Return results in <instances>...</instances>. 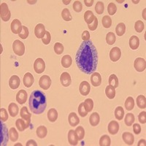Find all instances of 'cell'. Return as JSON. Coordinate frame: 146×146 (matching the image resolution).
<instances>
[{"instance_id": "cell-14", "label": "cell", "mask_w": 146, "mask_h": 146, "mask_svg": "<svg viewBox=\"0 0 146 146\" xmlns=\"http://www.w3.org/2000/svg\"><path fill=\"white\" fill-rule=\"evenodd\" d=\"M27 96H28V94H27V92L25 90L21 89L20 91H18L16 94L17 102H18L21 105H23L27 102Z\"/></svg>"}, {"instance_id": "cell-35", "label": "cell", "mask_w": 146, "mask_h": 146, "mask_svg": "<svg viewBox=\"0 0 146 146\" xmlns=\"http://www.w3.org/2000/svg\"><path fill=\"white\" fill-rule=\"evenodd\" d=\"M125 108L127 110H131L134 108L135 107V100L133 99V97L131 96H129L127 97V99L126 100V102H125Z\"/></svg>"}, {"instance_id": "cell-37", "label": "cell", "mask_w": 146, "mask_h": 146, "mask_svg": "<svg viewBox=\"0 0 146 146\" xmlns=\"http://www.w3.org/2000/svg\"><path fill=\"white\" fill-rule=\"evenodd\" d=\"M109 85L111 86L114 87L115 88L118 87V85H119V83H118V79L117 78V76L115 74H112L109 78Z\"/></svg>"}, {"instance_id": "cell-39", "label": "cell", "mask_w": 146, "mask_h": 146, "mask_svg": "<svg viewBox=\"0 0 146 146\" xmlns=\"http://www.w3.org/2000/svg\"><path fill=\"white\" fill-rule=\"evenodd\" d=\"M62 17L65 21H70L72 20V16L70 13V10L67 8L63 9L62 12Z\"/></svg>"}, {"instance_id": "cell-40", "label": "cell", "mask_w": 146, "mask_h": 146, "mask_svg": "<svg viewBox=\"0 0 146 146\" xmlns=\"http://www.w3.org/2000/svg\"><path fill=\"white\" fill-rule=\"evenodd\" d=\"M115 35L113 32H108L106 35V42L107 43L110 45H112L115 42Z\"/></svg>"}, {"instance_id": "cell-17", "label": "cell", "mask_w": 146, "mask_h": 146, "mask_svg": "<svg viewBox=\"0 0 146 146\" xmlns=\"http://www.w3.org/2000/svg\"><path fill=\"white\" fill-rule=\"evenodd\" d=\"M91 83L94 87L100 86L102 83V77L100 73H92L91 75Z\"/></svg>"}, {"instance_id": "cell-6", "label": "cell", "mask_w": 146, "mask_h": 146, "mask_svg": "<svg viewBox=\"0 0 146 146\" xmlns=\"http://www.w3.org/2000/svg\"><path fill=\"white\" fill-rule=\"evenodd\" d=\"M134 67L135 70L139 72H142L146 68V62L143 58H137L134 62Z\"/></svg>"}, {"instance_id": "cell-41", "label": "cell", "mask_w": 146, "mask_h": 146, "mask_svg": "<svg viewBox=\"0 0 146 146\" xmlns=\"http://www.w3.org/2000/svg\"><path fill=\"white\" fill-rule=\"evenodd\" d=\"M83 105H84L85 108H86V111L88 112V113L91 112V110H93L94 102L91 99H86V100H85L84 102H83Z\"/></svg>"}, {"instance_id": "cell-25", "label": "cell", "mask_w": 146, "mask_h": 146, "mask_svg": "<svg viewBox=\"0 0 146 146\" xmlns=\"http://www.w3.org/2000/svg\"><path fill=\"white\" fill-rule=\"evenodd\" d=\"M8 111L9 114L11 117H15L18 114V112H19V108H18V105L14 102L10 103L8 107Z\"/></svg>"}, {"instance_id": "cell-59", "label": "cell", "mask_w": 146, "mask_h": 146, "mask_svg": "<svg viewBox=\"0 0 146 146\" xmlns=\"http://www.w3.org/2000/svg\"><path fill=\"white\" fill-rule=\"evenodd\" d=\"M144 145V146L146 145L145 139H140V140H139V143H138L137 145H138V146H140V145Z\"/></svg>"}, {"instance_id": "cell-42", "label": "cell", "mask_w": 146, "mask_h": 146, "mask_svg": "<svg viewBox=\"0 0 146 146\" xmlns=\"http://www.w3.org/2000/svg\"><path fill=\"white\" fill-rule=\"evenodd\" d=\"M102 26L105 28L108 29L111 27L112 25V19L109 15H105L102 18Z\"/></svg>"}, {"instance_id": "cell-46", "label": "cell", "mask_w": 146, "mask_h": 146, "mask_svg": "<svg viewBox=\"0 0 146 146\" xmlns=\"http://www.w3.org/2000/svg\"><path fill=\"white\" fill-rule=\"evenodd\" d=\"M117 11V7L116 5H115L113 2H110L108 6V14L110 15H115V13Z\"/></svg>"}, {"instance_id": "cell-9", "label": "cell", "mask_w": 146, "mask_h": 146, "mask_svg": "<svg viewBox=\"0 0 146 146\" xmlns=\"http://www.w3.org/2000/svg\"><path fill=\"white\" fill-rule=\"evenodd\" d=\"M121 57V51L118 47H114L110 51V58L112 62H118Z\"/></svg>"}, {"instance_id": "cell-4", "label": "cell", "mask_w": 146, "mask_h": 146, "mask_svg": "<svg viewBox=\"0 0 146 146\" xmlns=\"http://www.w3.org/2000/svg\"><path fill=\"white\" fill-rule=\"evenodd\" d=\"M13 50L15 54L18 56H21L25 53V45L22 42H21V40H16L13 44Z\"/></svg>"}, {"instance_id": "cell-34", "label": "cell", "mask_w": 146, "mask_h": 146, "mask_svg": "<svg viewBox=\"0 0 146 146\" xmlns=\"http://www.w3.org/2000/svg\"><path fill=\"white\" fill-rule=\"evenodd\" d=\"M135 118L134 114H132V113H127L126 115V117H125L124 119V123L126 126H131L133 124V123L135 122Z\"/></svg>"}, {"instance_id": "cell-48", "label": "cell", "mask_w": 146, "mask_h": 146, "mask_svg": "<svg viewBox=\"0 0 146 146\" xmlns=\"http://www.w3.org/2000/svg\"><path fill=\"white\" fill-rule=\"evenodd\" d=\"M0 119L2 122H5L8 120V113L5 108L0 109Z\"/></svg>"}, {"instance_id": "cell-36", "label": "cell", "mask_w": 146, "mask_h": 146, "mask_svg": "<svg viewBox=\"0 0 146 146\" xmlns=\"http://www.w3.org/2000/svg\"><path fill=\"white\" fill-rule=\"evenodd\" d=\"M111 143L110 138L108 135H105L100 137V146H110Z\"/></svg>"}, {"instance_id": "cell-22", "label": "cell", "mask_w": 146, "mask_h": 146, "mask_svg": "<svg viewBox=\"0 0 146 146\" xmlns=\"http://www.w3.org/2000/svg\"><path fill=\"white\" fill-rule=\"evenodd\" d=\"M20 115L21 117V118L24 119L25 121H27L29 123H31V117H32V114L29 112L28 108L27 107H23V108L21 109V113Z\"/></svg>"}, {"instance_id": "cell-8", "label": "cell", "mask_w": 146, "mask_h": 146, "mask_svg": "<svg viewBox=\"0 0 146 146\" xmlns=\"http://www.w3.org/2000/svg\"><path fill=\"white\" fill-rule=\"evenodd\" d=\"M12 32L15 35H19L21 33L22 29H23V26L21 25V23L18 19H14L11 23L10 25Z\"/></svg>"}, {"instance_id": "cell-45", "label": "cell", "mask_w": 146, "mask_h": 146, "mask_svg": "<svg viewBox=\"0 0 146 146\" xmlns=\"http://www.w3.org/2000/svg\"><path fill=\"white\" fill-rule=\"evenodd\" d=\"M145 29V25L142 21H137L135 24V29L138 33H141Z\"/></svg>"}, {"instance_id": "cell-31", "label": "cell", "mask_w": 146, "mask_h": 146, "mask_svg": "<svg viewBox=\"0 0 146 146\" xmlns=\"http://www.w3.org/2000/svg\"><path fill=\"white\" fill-rule=\"evenodd\" d=\"M137 105L140 109H145L146 107V99L143 95H139L137 97Z\"/></svg>"}, {"instance_id": "cell-3", "label": "cell", "mask_w": 146, "mask_h": 146, "mask_svg": "<svg viewBox=\"0 0 146 146\" xmlns=\"http://www.w3.org/2000/svg\"><path fill=\"white\" fill-rule=\"evenodd\" d=\"M0 16L2 20L5 22L8 21L11 18V13L9 10L8 6L5 2H3L0 5Z\"/></svg>"}, {"instance_id": "cell-55", "label": "cell", "mask_w": 146, "mask_h": 146, "mask_svg": "<svg viewBox=\"0 0 146 146\" xmlns=\"http://www.w3.org/2000/svg\"><path fill=\"white\" fill-rule=\"evenodd\" d=\"M133 131H134L135 135H139L141 132V126H139V124H138V123H135L133 125Z\"/></svg>"}, {"instance_id": "cell-24", "label": "cell", "mask_w": 146, "mask_h": 146, "mask_svg": "<svg viewBox=\"0 0 146 146\" xmlns=\"http://www.w3.org/2000/svg\"><path fill=\"white\" fill-rule=\"evenodd\" d=\"M139 39L138 36L133 35L129 39V47L131 50H137L139 48Z\"/></svg>"}, {"instance_id": "cell-52", "label": "cell", "mask_w": 146, "mask_h": 146, "mask_svg": "<svg viewBox=\"0 0 146 146\" xmlns=\"http://www.w3.org/2000/svg\"><path fill=\"white\" fill-rule=\"evenodd\" d=\"M42 41L43 44H45V45H48V44L50 43V41H51V35H50V32L46 31L45 35L42 38Z\"/></svg>"}, {"instance_id": "cell-53", "label": "cell", "mask_w": 146, "mask_h": 146, "mask_svg": "<svg viewBox=\"0 0 146 146\" xmlns=\"http://www.w3.org/2000/svg\"><path fill=\"white\" fill-rule=\"evenodd\" d=\"M97 27H98V19H97V18L95 16L94 21L92 22L91 24L88 25V29H89V30H91V31H94V30L96 29Z\"/></svg>"}, {"instance_id": "cell-12", "label": "cell", "mask_w": 146, "mask_h": 146, "mask_svg": "<svg viewBox=\"0 0 146 146\" xmlns=\"http://www.w3.org/2000/svg\"><path fill=\"white\" fill-rule=\"evenodd\" d=\"M60 82L64 87H68L71 85L72 80L70 75L68 72H64L60 76Z\"/></svg>"}, {"instance_id": "cell-15", "label": "cell", "mask_w": 146, "mask_h": 146, "mask_svg": "<svg viewBox=\"0 0 146 146\" xmlns=\"http://www.w3.org/2000/svg\"><path fill=\"white\" fill-rule=\"evenodd\" d=\"M34 81H35V79H34V77L32 75V73L30 72H27L23 76V85L25 86V87L27 88H30L33 85Z\"/></svg>"}, {"instance_id": "cell-33", "label": "cell", "mask_w": 146, "mask_h": 146, "mask_svg": "<svg viewBox=\"0 0 146 146\" xmlns=\"http://www.w3.org/2000/svg\"><path fill=\"white\" fill-rule=\"evenodd\" d=\"M9 138L12 142H15L18 139V133L14 127L10 128L8 131Z\"/></svg>"}, {"instance_id": "cell-26", "label": "cell", "mask_w": 146, "mask_h": 146, "mask_svg": "<svg viewBox=\"0 0 146 146\" xmlns=\"http://www.w3.org/2000/svg\"><path fill=\"white\" fill-rule=\"evenodd\" d=\"M58 118V112L54 108H51L48 111V119L50 122H55Z\"/></svg>"}, {"instance_id": "cell-29", "label": "cell", "mask_w": 146, "mask_h": 146, "mask_svg": "<svg viewBox=\"0 0 146 146\" xmlns=\"http://www.w3.org/2000/svg\"><path fill=\"white\" fill-rule=\"evenodd\" d=\"M105 94H106L107 97L110 100H113L115 96V89L114 87L111 86H108L105 88Z\"/></svg>"}, {"instance_id": "cell-51", "label": "cell", "mask_w": 146, "mask_h": 146, "mask_svg": "<svg viewBox=\"0 0 146 146\" xmlns=\"http://www.w3.org/2000/svg\"><path fill=\"white\" fill-rule=\"evenodd\" d=\"M73 10H75L76 13H80L83 10V5L82 3L80 1H75L74 3H73Z\"/></svg>"}, {"instance_id": "cell-44", "label": "cell", "mask_w": 146, "mask_h": 146, "mask_svg": "<svg viewBox=\"0 0 146 146\" xmlns=\"http://www.w3.org/2000/svg\"><path fill=\"white\" fill-rule=\"evenodd\" d=\"M75 131V133H76L77 136H78V139H79V140H82V139L84 138V136H85V130L84 129H83V127H82V126H78Z\"/></svg>"}, {"instance_id": "cell-38", "label": "cell", "mask_w": 146, "mask_h": 146, "mask_svg": "<svg viewBox=\"0 0 146 146\" xmlns=\"http://www.w3.org/2000/svg\"><path fill=\"white\" fill-rule=\"evenodd\" d=\"M126 32V26L123 23H120L115 28V32L118 36H123Z\"/></svg>"}, {"instance_id": "cell-1", "label": "cell", "mask_w": 146, "mask_h": 146, "mask_svg": "<svg viewBox=\"0 0 146 146\" xmlns=\"http://www.w3.org/2000/svg\"><path fill=\"white\" fill-rule=\"evenodd\" d=\"M75 62L79 70L86 75L94 72L98 64V53L96 47L90 40L83 41L78 48Z\"/></svg>"}, {"instance_id": "cell-16", "label": "cell", "mask_w": 146, "mask_h": 146, "mask_svg": "<svg viewBox=\"0 0 146 146\" xmlns=\"http://www.w3.org/2000/svg\"><path fill=\"white\" fill-rule=\"evenodd\" d=\"M29 125L30 123L27 122V121H25L23 118L22 119H21V118L17 119L16 121H15V126H16L17 129L19 131H23L26 129H27L29 126Z\"/></svg>"}, {"instance_id": "cell-5", "label": "cell", "mask_w": 146, "mask_h": 146, "mask_svg": "<svg viewBox=\"0 0 146 146\" xmlns=\"http://www.w3.org/2000/svg\"><path fill=\"white\" fill-rule=\"evenodd\" d=\"M34 70L37 74H41L45 70V64L44 60L41 58H36L34 63Z\"/></svg>"}, {"instance_id": "cell-13", "label": "cell", "mask_w": 146, "mask_h": 146, "mask_svg": "<svg viewBox=\"0 0 146 146\" xmlns=\"http://www.w3.org/2000/svg\"><path fill=\"white\" fill-rule=\"evenodd\" d=\"M108 129L109 133L112 135H116L119 131V124L116 121H110L108 124Z\"/></svg>"}, {"instance_id": "cell-2", "label": "cell", "mask_w": 146, "mask_h": 146, "mask_svg": "<svg viewBox=\"0 0 146 146\" xmlns=\"http://www.w3.org/2000/svg\"><path fill=\"white\" fill-rule=\"evenodd\" d=\"M29 105L34 114H42L47 107L46 96L45 94L39 90L32 91L29 100Z\"/></svg>"}, {"instance_id": "cell-56", "label": "cell", "mask_w": 146, "mask_h": 146, "mask_svg": "<svg viewBox=\"0 0 146 146\" xmlns=\"http://www.w3.org/2000/svg\"><path fill=\"white\" fill-rule=\"evenodd\" d=\"M82 39L83 41L86 42L90 40V33L88 31H84L82 34Z\"/></svg>"}, {"instance_id": "cell-54", "label": "cell", "mask_w": 146, "mask_h": 146, "mask_svg": "<svg viewBox=\"0 0 146 146\" xmlns=\"http://www.w3.org/2000/svg\"><path fill=\"white\" fill-rule=\"evenodd\" d=\"M138 119L139 121L143 124H145L146 123V113L145 111L141 112L138 115Z\"/></svg>"}, {"instance_id": "cell-10", "label": "cell", "mask_w": 146, "mask_h": 146, "mask_svg": "<svg viewBox=\"0 0 146 146\" xmlns=\"http://www.w3.org/2000/svg\"><path fill=\"white\" fill-rule=\"evenodd\" d=\"M46 31H45V26L42 23H38L35 28V35L36 38L42 39L45 35Z\"/></svg>"}, {"instance_id": "cell-19", "label": "cell", "mask_w": 146, "mask_h": 146, "mask_svg": "<svg viewBox=\"0 0 146 146\" xmlns=\"http://www.w3.org/2000/svg\"><path fill=\"white\" fill-rule=\"evenodd\" d=\"M78 136H77L76 133H75V130H70L68 132V142L71 145H77L78 143Z\"/></svg>"}, {"instance_id": "cell-47", "label": "cell", "mask_w": 146, "mask_h": 146, "mask_svg": "<svg viewBox=\"0 0 146 146\" xmlns=\"http://www.w3.org/2000/svg\"><path fill=\"white\" fill-rule=\"evenodd\" d=\"M53 48H54L55 53L58 55H61L64 52V46L63 45H62V43H60V42L55 43Z\"/></svg>"}, {"instance_id": "cell-20", "label": "cell", "mask_w": 146, "mask_h": 146, "mask_svg": "<svg viewBox=\"0 0 146 146\" xmlns=\"http://www.w3.org/2000/svg\"><path fill=\"white\" fill-rule=\"evenodd\" d=\"M122 138H123V140L126 144H127L128 145H133L134 142H135V137L134 135L130 132H126L123 133L122 135Z\"/></svg>"}, {"instance_id": "cell-11", "label": "cell", "mask_w": 146, "mask_h": 146, "mask_svg": "<svg viewBox=\"0 0 146 146\" xmlns=\"http://www.w3.org/2000/svg\"><path fill=\"white\" fill-rule=\"evenodd\" d=\"M79 91L80 94L83 96H87L91 91V85L87 81H83L79 86Z\"/></svg>"}, {"instance_id": "cell-7", "label": "cell", "mask_w": 146, "mask_h": 146, "mask_svg": "<svg viewBox=\"0 0 146 146\" xmlns=\"http://www.w3.org/2000/svg\"><path fill=\"white\" fill-rule=\"evenodd\" d=\"M39 85L43 90H48L51 86V79L48 75H43L39 80Z\"/></svg>"}, {"instance_id": "cell-50", "label": "cell", "mask_w": 146, "mask_h": 146, "mask_svg": "<svg viewBox=\"0 0 146 146\" xmlns=\"http://www.w3.org/2000/svg\"><path fill=\"white\" fill-rule=\"evenodd\" d=\"M29 35V29L27 28L26 26H23V29H22L21 33L18 35L19 37L21 39H23V40H25V39H27V37H28Z\"/></svg>"}, {"instance_id": "cell-32", "label": "cell", "mask_w": 146, "mask_h": 146, "mask_svg": "<svg viewBox=\"0 0 146 146\" xmlns=\"http://www.w3.org/2000/svg\"><path fill=\"white\" fill-rule=\"evenodd\" d=\"M114 113L115 118H116L117 120H119V121L123 119V117H124V110H123L122 107H117V108H115V110Z\"/></svg>"}, {"instance_id": "cell-43", "label": "cell", "mask_w": 146, "mask_h": 146, "mask_svg": "<svg viewBox=\"0 0 146 146\" xmlns=\"http://www.w3.org/2000/svg\"><path fill=\"white\" fill-rule=\"evenodd\" d=\"M95 10H96V13L99 14V15H101L104 13V10H105V5L102 2L100 1L96 3V6H95Z\"/></svg>"}, {"instance_id": "cell-23", "label": "cell", "mask_w": 146, "mask_h": 146, "mask_svg": "<svg viewBox=\"0 0 146 146\" xmlns=\"http://www.w3.org/2000/svg\"><path fill=\"white\" fill-rule=\"evenodd\" d=\"M100 117L98 113L94 112L91 115V116L89 117V123L91 126H96L100 123Z\"/></svg>"}, {"instance_id": "cell-57", "label": "cell", "mask_w": 146, "mask_h": 146, "mask_svg": "<svg viewBox=\"0 0 146 146\" xmlns=\"http://www.w3.org/2000/svg\"><path fill=\"white\" fill-rule=\"evenodd\" d=\"M94 2V0H89V1H88V0H84V3L85 5H86V7H91L92 5H93Z\"/></svg>"}, {"instance_id": "cell-58", "label": "cell", "mask_w": 146, "mask_h": 146, "mask_svg": "<svg viewBox=\"0 0 146 146\" xmlns=\"http://www.w3.org/2000/svg\"><path fill=\"white\" fill-rule=\"evenodd\" d=\"M26 145L27 146H30V145L36 146L37 145V144H36V142H35V140H33V139H30V140H29V141L27 142V144H26Z\"/></svg>"}, {"instance_id": "cell-49", "label": "cell", "mask_w": 146, "mask_h": 146, "mask_svg": "<svg viewBox=\"0 0 146 146\" xmlns=\"http://www.w3.org/2000/svg\"><path fill=\"white\" fill-rule=\"evenodd\" d=\"M78 113L81 117H86L88 115V112L86 111V110L85 108L84 105H83V102L80 103L79 107H78Z\"/></svg>"}, {"instance_id": "cell-30", "label": "cell", "mask_w": 146, "mask_h": 146, "mask_svg": "<svg viewBox=\"0 0 146 146\" xmlns=\"http://www.w3.org/2000/svg\"><path fill=\"white\" fill-rule=\"evenodd\" d=\"M94 18H95V15H94L93 12L91 11V10H87V11L85 13L84 20L88 25L91 24V23L94 21Z\"/></svg>"}, {"instance_id": "cell-18", "label": "cell", "mask_w": 146, "mask_h": 146, "mask_svg": "<svg viewBox=\"0 0 146 146\" xmlns=\"http://www.w3.org/2000/svg\"><path fill=\"white\" fill-rule=\"evenodd\" d=\"M21 80L18 75H13L9 80V86L12 89H17L19 87Z\"/></svg>"}, {"instance_id": "cell-21", "label": "cell", "mask_w": 146, "mask_h": 146, "mask_svg": "<svg viewBox=\"0 0 146 146\" xmlns=\"http://www.w3.org/2000/svg\"><path fill=\"white\" fill-rule=\"evenodd\" d=\"M68 122L71 126H76L80 123V119L76 113H71L68 116Z\"/></svg>"}, {"instance_id": "cell-27", "label": "cell", "mask_w": 146, "mask_h": 146, "mask_svg": "<svg viewBox=\"0 0 146 146\" xmlns=\"http://www.w3.org/2000/svg\"><path fill=\"white\" fill-rule=\"evenodd\" d=\"M36 135L40 139H43L47 136L48 134V129L45 126H40L37 127L36 130Z\"/></svg>"}, {"instance_id": "cell-28", "label": "cell", "mask_w": 146, "mask_h": 146, "mask_svg": "<svg viewBox=\"0 0 146 146\" xmlns=\"http://www.w3.org/2000/svg\"><path fill=\"white\" fill-rule=\"evenodd\" d=\"M72 64V59L70 55H65L62 58V65L64 68H69Z\"/></svg>"}]
</instances>
